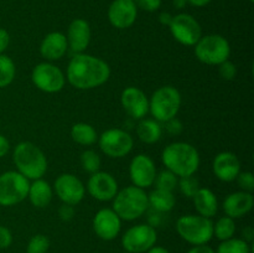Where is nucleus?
Returning <instances> with one entry per match:
<instances>
[{"label": "nucleus", "instance_id": "29", "mask_svg": "<svg viewBox=\"0 0 254 253\" xmlns=\"http://www.w3.org/2000/svg\"><path fill=\"white\" fill-rule=\"evenodd\" d=\"M16 74L14 61L6 55H0V88L10 86Z\"/></svg>", "mask_w": 254, "mask_h": 253}, {"label": "nucleus", "instance_id": "33", "mask_svg": "<svg viewBox=\"0 0 254 253\" xmlns=\"http://www.w3.org/2000/svg\"><path fill=\"white\" fill-rule=\"evenodd\" d=\"M178 186L183 195H185L186 197L192 198L193 195L200 189V183H198V180L193 175L184 176V178H179Z\"/></svg>", "mask_w": 254, "mask_h": 253}, {"label": "nucleus", "instance_id": "45", "mask_svg": "<svg viewBox=\"0 0 254 253\" xmlns=\"http://www.w3.org/2000/svg\"><path fill=\"white\" fill-rule=\"evenodd\" d=\"M173 16L174 15H171L170 12H161L160 15H159V21H160V24L163 25H170L171 20H173Z\"/></svg>", "mask_w": 254, "mask_h": 253}, {"label": "nucleus", "instance_id": "24", "mask_svg": "<svg viewBox=\"0 0 254 253\" xmlns=\"http://www.w3.org/2000/svg\"><path fill=\"white\" fill-rule=\"evenodd\" d=\"M52 196H54V191H52L51 185L42 178L34 180L30 184L27 197H29L30 202L35 207H47L50 205V202H51Z\"/></svg>", "mask_w": 254, "mask_h": 253}, {"label": "nucleus", "instance_id": "1", "mask_svg": "<svg viewBox=\"0 0 254 253\" xmlns=\"http://www.w3.org/2000/svg\"><path fill=\"white\" fill-rule=\"evenodd\" d=\"M111 67L104 60L88 54H76L68 62L66 78L77 89H93L106 83Z\"/></svg>", "mask_w": 254, "mask_h": 253}, {"label": "nucleus", "instance_id": "2", "mask_svg": "<svg viewBox=\"0 0 254 253\" xmlns=\"http://www.w3.org/2000/svg\"><path fill=\"white\" fill-rule=\"evenodd\" d=\"M164 166L178 178L195 175L200 166V154L190 143L175 141L165 146L161 153Z\"/></svg>", "mask_w": 254, "mask_h": 253}, {"label": "nucleus", "instance_id": "47", "mask_svg": "<svg viewBox=\"0 0 254 253\" xmlns=\"http://www.w3.org/2000/svg\"><path fill=\"white\" fill-rule=\"evenodd\" d=\"M146 253H170L166 248L161 247V246H153L149 251H146Z\"/></svg>", "mask_w": 254, "mask_h": 253}, {"label": "nucleus", "instance_id": "17", "mask_svg": "<svg viewBox=\"0 0 254 253\" xmlns=\"http://www.w3.org/2000/svg\"><path fill=\"white\" fill-rule=\"evenodd\" d=\"M121 228L122 220L113 208H102L94 215L93 230L101 240H114L121 232Z\"/></svg>", "mask_w": 254, "mask_h": 253}, {"label": "nucleus", "instance_id": "39", "mask_svg": "<svg viewBox=\"0 0 254 253\" xmlns=\"http://www.w3.org/2000/svg\"><path fill=\"white\" fill-rule=\"evenodd\" d=\"M12 243V235L5 226L0 225V250H6Z\"/></svg>", "mask_w": 254, "mask_h": 253}, {"label": "nucleus", "instance_id": "20", "mask_svg": "<svg viewBox=\"0 0 254 253\" xmlns=\"http://www.w3.org/2000/svg\"><path fill=\"white\" fill-rule=\"evenodd\" d=\"M254 206V197L252 192L247 191H236L230 193L223 200L222 208L226 216L233 218H241L247 215Z\"/></svg>", "mask_w": 254, "mask_h": 253}, {"label": "nucleus", "instance_id": "5", "mask_svg": "<svg viewBox=\"0 0 254 253\" xmlns=\"http://www.w3.org/2000/svg\"><path fill=\"white\" fill-rule=\"evenodd\" d=\"M176 231L190 245H207L213 237V222L200 215H185L176 221Z\"/></svg>", "mask_w": 254, "mask_h": 253}, {"label": "nucleus", "instance_id": "48", "mask_svg": "<svg viewBox=\"0 0 254 253\" xmlns=\"http://www.w3.org/2000/svg\"><path fill=\"white\" fill-rule=\"evenodd\" d=\"M174 6L176 7V9H183V7H185V5L188 4L186 2V0H174Z\"/></svg>", "mask_w": 254, "mask_h": 253}, {"label": "nucleus", "instance_id": "41", "mask_svg": "<svg viewBox=\"0 0 254 253\" xmlns=\"http://www.w3.org/2000/svg\"><path fill=\"white\" fill-rule=\"evenodd\" d=\"M10 44V35L5 29L0 27V55L4 54Z\"/></svg>", "mask_w": 254, "mask_h": 253}, {"label": "nucleus", "instance_id": "7", "mask_svg": "<svg viewBox=\"0 0 254 253\" xmlns=\"http://www.w3.org/2000/svg\"><path fill=\"white\" fill-rule=\"evenodd\" d=\"M231 55L230 42L218 34L201 36L195 45V56L198 61L211 66H218L227 61Z\"/></svg>", "mask_w": 254, "mask_h": 253}, {"label": "nucleus", "instance_id": "30", "mask_svg": "<svg viewBox=\"0 0 254 253\" xmlns=\"http://www.w3.org/2000/svg\"><path fill=\"white\" fill-rule=\"evenodd\" d=\"M216 253H251V245L242 238H230L221 241Z\"/></svg>", "mask_w": 254, "mask_h": 253}, {"label": "nucleus", "instance_id": "44", "mask_svg": "<svg viewBox=\"0 0 254 253\" xmlns=\"http://www.w3.org/2000/svg\"><path fill=\"white\" fill-rule=\"evenodd\" d=\"M254 238V230L253 227H251V226H247V227H245L242 230V240L246 241L247 243H250L253 241Z\"/></svg>", "mask_w": 254, "mask_h": 253}, {"label": "nucleus", "instance_id": "32", "mask_svg": "<svg viewBox=\"0 0 254 253\" xmlns=\"http://www.w3.org/2000/svg\"><path fill=\"white\" fill-rule=\"evenodd\" d=\"M81 165L83 168L84 171L89 174H93L99 171L102 165L101 156L98 155V153H96L94 150H84L83 153L81 154Z\"/></svg>", "mask_w": 254, "mask_h": 253}, {"label": "nucleus", "instance_id": "27", "mask_svg": "<svg viewBox=\"0 0 254 253\" xmlns=\"http://www.w3.org/2000/svg\"><path fill=\"white\" fill-rule=\"evenodd\" d=\"M71 136L73 141L79 145L89 146L93 145L98 140V134L96 129L88 123H76L71 128Z\"/></svg>", "mask_w": 254, "mask_h": 253}, {"label": "nucleus", "instance_id": "6", "mask_svg": "<svg viewBox=\"0 0 254 253\" xmlns=\"http://www.w3.org/2000/svg\"><path fill=\"white\" fill-rule=\"evenodd\" d=\"M181 107V94L173 86L159 87L149 99V112L154 119L165 123L178 116Z\"/></svg>", "mask_w": 254, "mask_h": 253}, {"label": "nucleus", "instance_id": "13", "mask_svg": "<svg viewBox=\"0 0 254 253\" xmlns=\"http://www.w3.org/2000/svg\"><path fill=\"white\" fill-rule=\"evenodd\" d=\"M54 190L62 202L72 206L81 202L86 193L83 183L73 174L68 173L57 176L54 184Z\"/></svg>", "mask_w": 254, "mask_h": 253}, {"label": "nucleus", "instance_id": "8", "mask_svg": "<svg viewBox=\"0 0 254 253\" xmlns=\"http://www.w3.org/2000/svg\"><path fill=\"white\" fill-rule=\"evenodd\" d=\"M30 181L17 171H5L0 175V206L17 205L27 197Z\"/></svg>", "mask_w": 254, "mask_h": 253}, {"label": "nucleus", "instance_id": "19", "mask_svg": "<svg viewBox=\"0 0 254 253\" xmlns=\"http://www.w3.org/2000/svg\"><path fill=\"white\" fill-rule=\"evenodd\" d=\"M212 170L218 180L231 183L241 173V161L232 151H221L213 159Z\"/></svg>", "mask_w": 254, "mask_h": 253}, {"label": "nucleus", "instance_id": "38", "mask_svg": "<svg viewBox=\"0 0 254 253\" xmlns=\"http://www.w3.org/2000/svg\"><path fill=\"white\" fill-rule=\"evenodd\" d=\"M165 129L168 130L169 134H171V135H179V134L183 131L184 126L183 123L175 117V118H171L165 122Z\"/></svg>", "mask_w": 254, "mask_h": 253}, {"label": "nucleus", "instance_id": "25", "mask_svg": "<svg viewBox=\"0 0 254 253\" xmlns=\"http://www.w3.org/2000/svg\"><path fill=\"white\" fill-rule=\"evenodd\" d=\"M136 135L145 144L158 143L163 135V128L155 119L143 118L136 126Z\"/></svg>", "mask_w": 254, "mask_h": 253}, {"label": "nucleus", "instance_id": "26", "mask_svg": "<svg viewBox=\"0 0 254 253\" xmlns=\"http://www.w3.org/2000/svg\"><path fill=\"white\" fill-rule=\"evenodd\" d=\"M149 206L159 212H169L175 206V196L171 191L160 190V189H154L148 195Z\"/></svg>", "mask_w": 254, "mask_h": 253}, {"label": "nucleus", "instance_id": "42", "mask_svg": "<svg viewBox=\"0 0 254 253\" xmlns=\"http://www.w3.org/2000/svg\"><path fill=\"white\" fill-rule=\"evenodd\" d=\"M10 150V141L7 140L6 136L0 134V158H4Z\"/></svg>", "mask_w": 254, "mask_h": 253}, {"label": "nucleus", "instance_id": "31", "mask_svg": "<svg viewBox=\"0 0 254 253\" xmlns=\"http://www.w3.org/2000/svg\"><path fill=\"white\" fill-rule=\"evenodd\" d=\"M178 176L174 173H171L170 170L165 169V170H161L160 173L156 174L153 185H155V189L171 191V192H173V191L178 188Z\"/></svg>", "mask_w": 254, "mask_h": 253}, {"label": "nucleus", "instance_id": "21", "mask_svg": "<svg viewBox=\"0 0 254 253\" xmlns=\"http://www.w3.org/2000/svg\"><path fill=\"white\" fill-rule=\"evenodd\" d=\"M67 44L68 49L74 54H82L86 51L91 42V26L84 19H74L67 30Z\"/></svg>", "mask_w": 254, "mask_h": 253}, {"label": "nucleus", "instance_id": "50", "mask_svg": "<svg viewBox=\"0 0 254 253\" xmlns=\"http://www.w3.org/2000/svg\"><path fill=\"white\" fill-rule=\"evenodd\" d=\"M250 1H251V2H253V1H254V0H250Z\"/></svg>", "mask_w": 254, "mask_h": 253}, {"label": "nucleus", "instance_id": "37", "mask_svg": "<svg viewBox=\"0 0 254 253\" xmlns=\"http://www.w3.org/2000/svg\"><path fill=\"white\" fill-rule=\"evenodd\" d=\"M138 9L148 12H154L160 9L161 0H134Z\"/></svg>", "mask_w": 254, "mask_h": 253}, {"label": "nucleus", "instance_id": "12", "mask_svg": "<svg viewBox=\"0 0 254 253\" xmlns=\"http://www.w3.org/2000/svg\"><path fill=\"white\" fill-rule=\"evenodd\" d=\"M169 27L174 39L185 46H195L196 42L202 36L200 22L192 15L186 12L173 16Z\"/></svg>", "mask_w": 254, "mask_h": 253}, {"label": "nucleus", "instance_id": "28", "mask_svg": "<svg viewBox=\"0 0 254 253\" xmlns=\"http://www.w3.org/2000/svg\"><path fill=\"white\" fill-rule=\"evenodd\" d=\"M236 232V222L233 218L228 216H222L213 223V236L220 241L230 240L235 236Z\"/></svg>", "mask_w": 254, "mask_h": 253}, {"label": "nucleus", "instance_id": "18", "mask_svg": "<svg viewBox=\"0 0 254 253\" xmlns=\"http://www.w3.org/2000/svg\"><path fill=\"white\" fill-rule=\"evenodd\" d=\"M121 103L124 111L133 119H143L149 112V99L138 87H127L121 94Z\"/></svg>", "mask_w": 254, "mask_h": 253}, {"label": "nucleus", "instance_id": "35", "mask_svg": "<svg viewBox=\"0 0 254 253\" xmlns=\"http://www.w3.org/2000/svg\"><path fill=\"white\" fill-rule=\"evenodd\" d=\"M218 73H220V76L225 81H232L237 76V67H236V64L233 62L227 60V61L218 64Z\"/></svg>", "mask_w": 254, "mask_h": 253}, {"label": "nucleus", "instance_id": "4", "mask_svg": "<svg viewBox=\"0 0 254 253\" xmlns=\"http://www.w3.org/2000/svg\"><path fill=\"white\" fill-rule=\"evenodd\" d=\"M148 207V193L138 186H127L119 190L113 198V211L124 221L141 217Z\"/></svg>", "mask_w": 254, "mask_h": 253}, {"label": "nucleus", "instance_id": "49", "mask_svg": "<svg viewBox=\"0 0 254 253\" xmlns=\"http://www.w3.org/2000/svg\"><path fill=\"white\" fill-rule=\"evenodd\" d=\"M123 253H130V252H127V251H124V252Z\"/></svg>", "mask_w": 254, "mask_h": 253}, {"label": "nucleus", "instance_id": "36", "mask_svg": "<svg viewBox=\"0 0 254 253\" xmlns=\"http://www.w3.org/2000/svg\"><path fill=\"white\" fill-rule=\"evenodd\" d=\"M238 186L242 189V191L247 192H253L254 190V176L251 171H241L238 176L236 178Z\"/></svg>", "mask_w": 254, "mask_h": 253}, {"label": "nucleus", "instance_id": "16", "mask_svg": "<svg viewBox=\"0 0 254 253\" xmlns=\"http://www.w3.org/2000/svg\"><path fill=\"white\" fill-rule=\"evenodd\" d=\"M138 16V7L134 0H113L108 9V20L116 29L130 27Z\"/></svg>", "mask_w": 254, "mask_h": 253}, {"label": "nucleus", "instance_id": "10", "mask_svg": "<svg viewBox=\"0 0 254 253\" xmlns=\"http://www.w3.org/2000/svg\"><path fill=\"white\" fill-rule=\"evenodd\" d=\"M31 81L37 89L45 93H57L64 87L66 76L56 64L41 62L32 69Z\"/></svg>", "mask_w": 254, "mask_h": 253}, {"label": "nucleus", "instance_id": "23", "mask_svg": "<svg viewBox=\"0 0 254 253\" xmlns=\"http://www.w3.org/2000/svg\"><path fill=\"white\" fill-rule=\"evenodd\" d=\"M197 215L212 218L218 211V201L215 192L207 188H200L192 197Z\"/></svg>", "mask_w": 254, "mask_h": 253}, {"label": "nucleus", "instance_id": "15", "mask_svg": "<svg viewBox=\"0 0 254 253\" xmlns=\"http://www.w3.org/2000/svg\"><path fill=\"white\" fill-rule=\"evenodd\" d=\"M89 195L98 201H111L119 191L118 183L112 174L106 171H97L91 174L87 183Z\"/></svg>", "mask_w": 254, "mask_h": 253}, {"label": "nucleus", "instance_id": "11", "mask_svg": "<svg viewBox=\"0 0 254 253\" xmlns=\"http://www.w3.org/2000/svg\"><path fill=\"white\" fill-rule=\"evenodd\" d=\"M98 144L101 150L109 158H124L131 151L134 145L133 136L128 131L119 128H112L103 131L98 136Z\"/></svg>", "mask_w": 254, "mask_h": 253}, {"label": "nucleus", "instance_id": "46", "mask_svg": "<svg viewBox=\"0 0 254 253\" xmlns=\"http://www.w3.org/2000/svg\"><path fill=\"white\" fill-rule=\"evenodd\" d=\"M212 0H186V2L195 7H203L208 5Z\"/></svg>", "mask_w": 254, "mask_h": 253}, {"label": "nucleus", "instance_id": "34", "mask_svg": "<svg viewBox=\"0 0 254 253\" xmlns=\"http://www.w3.org/2000/svg\"><path fill=\"white\" fill-rule=\"evenodd\" d=\"M50 240L45 235H35L30 238L26 246V253H47Z\"/></svg>", "mask_w": 254, "mask_h": 253}, {"label": "nucleus", "instance_id": "40", "mask_svg": "<svg viewBox=\"0 0 254 253\" xmlns=\"http://www.w3.org/2000/svg\"><path fill=\"white\" fill-rule=\"evenodd\" d=\"M59 216L62 221H71L74 216V208L72 205H67L64 203L61 207L59 208Z\"/></svg>", "mask_w": 254, "mask_h": 253}, {"label": "nucleus", "instance_id": "9", "mask_svg": "<svg viewBox=\"0 0 254 253\" xmlns=\"http://www.w3.org/2000/svg\"><path fill=\"white\" fill-rule=\"evenodd\" d=\"M158 233L155 227L148 223H140L128 228L122 236V246L124 251L130 253H145L155 246Z\"/></svg>", "mask_w": 254, "mask_h": 253}, {"label": "nucleus", "instance_id": "43", "mask_svg": "<svg viewBox=\"0 0 254 253\" xmlns=\"http://www.w3.org/2000/svg\"><path fill=\"white\" fill-rule=\"evenodd\" d=\"M188 253H216V251L212 247L207 245H201V246H193Z\"/></svg>", "mask_w": 254, "mask_h": 253}, {"label": "nucleus", "instance_id": "3", "mask_svg": "<svg viewBox=\"0 0 254 253\" xmlns=\"http://www.w3.org/2000/svg\"><path fill=\"white\" fill-rule=\"evenodd\" d=\"M12 161L21 174L29 180L41 179L47 171V159L44 151L31 141H21L12 151Z\"/></svg>", "mask_w": 254, "mask_h": 253}, {"label": "nucleus", "instance_id": "22", "mask_svg": "<svg viewBox=\"0 0 254 253\" xmlns=\"http://www.w3.org/2000/svg\"><path fill=\"white\" fill-rule=\"evenodd\" d=\"M68 50L66 35L60 31H54L47 34L42 39L40 45V54L45 60L57 61L66 55Z\"/></svg>", "mask_w": 254, "mask_h": 253}, {"label": "nucleus", "instance_id": "14", "mask_svg": "<svg viewBox=\"0 0 254 253\" xmlns=\"http://www.w3.org/2000/svg\"><path fill=\"white\" fill-rule=\"evenodd\" d=\"M156 166L153 159L145 154H138L134 156L129 165V176L134 186L140 189H148L153 186L156 176Z\"/></svg>", "mask_w": 254, "mask_h": 253}]
</instances>
